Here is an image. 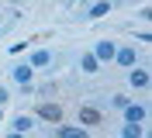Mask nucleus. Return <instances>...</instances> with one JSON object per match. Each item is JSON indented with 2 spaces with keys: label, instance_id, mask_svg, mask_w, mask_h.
I'll use <instances>...</instances> for the list:
<instances>
[{
  "label": "nucleus",
  "instance_id": "18",
  "mask_svg": "<svg viewBox=\"0 0 152 138\" xmlns=\"http://www.w3.org/2000/svg\"><path fill=\"white\" fill-rule=\"evenodd\" d=\"M0 121H4V110H0Z\"/></svg>",
  "mask_w": 152,
  "mask_h": 138
},
{
  "label": "nucleus",
  "instance_id": "8",
  "mask_svg": "<svg viewBox=\"0 0 152 138\" xmlns=\"http://www.w3.org/2000/svg\"><path fill=\"white\" fill-rule=\"evenodd\" d=\"M28 66H31V69H45V66H52V52H48V48H35L31 59H28Z\"/></svg>",
  "mask_w": 152,
  "mask_h": 138
},
{
  "label": "nucleus",
  "instance_id": "17",
  "mask_svg": "<svg viewBox=\"0 0 152 138\" xmlns=\"http://www.w3.org/2000/svg\"><path fill=\"white\" fill-rule=\"evenodd\" d=\"M80 4H90V0H80Z\"/></svg>",
  "mask_w": 152,
  "mask_h": 138
},
{
  "label": "nucleus",
  "instance_id": "10",
  "mask_svg": "<svg viewBox=\"0 0 152 138\" xmlns=\"http://www.w3.org/2000/svg\"><path fill=\"white\" fill-rule=\"evenodd\" d=\"M10 128H14V131H21V135H31V128H35V118H31V114H18Z\"/></svg>",
  "mask_w": 152,
  "mask_h": 138
},
{
  "label": "nucleus",
  "instance_id": "7",
  "mask_svg": "<svg viewBox=\"0 0 152 138\" xmlns=\"http://www.w3.org/2000/svg\"><path fill=\"white\" fill-rule=\"evenodd\" d=\"M56 135L59 138H90V131H86L83 124H80V128H76V124H56Z\"/></svg>",
  "mask_w": 152,
  "mask_h": 138
},
{
  "label": "nucleus",
  "instance_id": "20",
  "mask_svg": "<svg viewBox=\"0 0 152 138\" xmlns=\"http://www.w3.org/2000/svg\"><path fill=\"white\" fill-rule=\"evenodd\" d=\"M56 138H59V135H56Z\"/></svg>",
  "mask_w": 152,
  "mask_h": 138
},
{
  "label": "nucleus",
  "instance_id": "5",
  "mask_svg": "<svg viewBox=\"0 0 152 138\" xmlns=\"http://www.w3.org/2000/svg\"><path fill=\"white\" fill-rule=\"evenodd\" d=\"M31 76H35V69H31L28 62H18V66H10V80L18 83V86H28Z\"/></svg>",
  "mask_w": 152,
  "mask_h": 138
},
{
  "label": "nucleus",
  "instance_id": "4",
  "mask_svg": "<svg viewBox=\"0 0 152 138\" xmlns=\"http://www.w3.org/2000/svg\"><path fill=\"white\" fill-rule=\"evenodd\" d=\"M121 114H124V121H132V124H142V121L149 118V110H145L142 104H132V100L121 107Z\"/></svg>",
  "mask_w": 152,
  "mask_h": 138
},
{
  "label": "nucleus",
  "instance_id": "2",
  "mask_svg": "<svg viewBox=\"0 0 152 138\" xmlns=\"http://www.w3.org/2000/svg\"><path fill=\"white\" fill-rule=\"evenodd\" d=\"M114 10V0H94V4H86V10L80 14V18H86V21H97V18H107Z\"/></svg>",
  "mask_w": 152,
  "mask_h": 138
},
{
  "label": "nucleus",
  "instance_id": "14",
  "mask_svg": "<svg viewBox=\"0 0 152 138\" xmlns=\"http://www.w3.org/2000/svg\"><path fill=\"white\" fill-rule=\"evenodd\" d=\"M128 100H132V97H124V93H114V97H111V107H114V110H121Z\"/></svg>",
  "mask_w": 152,
  "mask_h": 138
},
{
  "label": "nucleus",
  "instance_id": "19",
  "mask_svg": "<svg viewBox=\"0 0 152 138\" xmlns=\"http://www.w3.org/2000/svg\"><path fill=\"white\" fill-rule=\"evenodd\" d=\"M62 4H69V0H62Z\"/></svg>",
  "mask_w": 152,
  "mask_h": 138
},
{
  "label": "nucleus",
  "instance_id": "15",
  "mask_svg": "<svg viewBox=\"0 0 152 138\" xmlns=\"http://www.w3.org/2000/svg\"><path fill=\"white\" fill-rule=\"evenodd\" d=\"M7 100H10V90H7V86H0V107H4Z\"/></svg>",
  "mask_w": 152,
  "mask_h": 138
},
{
  "label": "nucleus",
  "instance_id": "9",
  "mask_svg": "<svg viewBox=\"0 0 152 138\" xmlns=\"http://www.w3.org/2000/svg\"><path fill=\"white\" fill-rule=\"evenodd\" d=\"M104 121V114H100V107H80V124H100Z\"/></svg>",
  "mask_w": 152,
  "mask_h": 138
},
{
  "label": "nucleus",
  "instance_id": "12",
  "mask_svg": "<svg viewBox=\"0 0 152 138\" xmlns=\"http://www.w3.org/2000/svg\"><path fill=\"white\" fill-rule=\"evenodd\" d=\"M80 69H83V73H97V69H100V62H97V55H94V52L80 55Z\"/></svg>",
  "mask_w": 152,
  "mask_h": 138
},
{
  "label": "nucleus",
  "instance_id": "11",
  "mask_svg": "<svg viewBox=\"0 0 152 138\" xmlns=\"http://www.w3.org/2000/svg\"><path fill=\"white\" fill-rule=\"evenodd\" d=\"M128 83H132L135 90H145L149 86V69H132L128 73Z\"/></svg>",
  "mask_w": 152,
  "mask_h": 138
},
{
  "label": "nucleus",
  "instance_id": "6",
  "mask_svg": "<svg viewBox=\"0 0 152 138\" xmlns=\"http://www.w3.org/2000/svg\"><path fill=\"white\" fill-rule=\"evenodd\" d=\"M114 62L124 66V69H132V66L138 62V52H135V45H121L118 52H114Z\"/></svg>",
  "mask_w": 152,
  "mask_h": 138
},
{
  "label": "nucleus",
  "instance_id": "1",
  "mask_svg": "<svg viewBox=\"0 0 152 138\" xmlns=\"http://www.w3.org/2000/svg\"><path fill=\"white\" fill-rule=\"evenodd\" d=\"M35 118H38V121H52V124H59V121H62V107H59L56 100H42V104H38V110H35Z\"/></svg>",
  "mask_w": 152,
  "mask_h": 138
},
{
  "label": "nucleus",
  "instance_id": "3",
  "mask_svg": "<svg viewBox=\"0 0 152 138\" xmlns=\"http://www.w3.org/2000/svg\"><path fill=\"white\" fill-rule=\"evenodd\" d=\"M114 52H118V45H114L111 38H100V42L94 45V55H97V62H100V66H104V62H111V59H114Z\"/></svg>",
  "mask_w": 152,
  "mask_h": 138
},
{
  "label": "nucleus",
  "instance_id": "16",
  "mask_svg": "<svg viewBox=\"0 0 152 138\" xmlns=\"http://www.w3.org/2000/svg\"><path fill=\"white\" fill-rule=\"evenodd\" d=\"M7 138H24V135H21V131H10V135H7Z\"/></svg>",
  "mask_w": 152,
  "mask_h": 138
},
{
  "label": "nucleus",
  "instance_id": "13",
  "mask_svg": "<svg viewBox=\"0 0 152 138\" xmlns=\"http://www.w3.org/2000/svg\"><path fill=\"white\" fill-rule=\"evenodd\" d=\"M145 128L142 124H132V121H124V128H121V138H142Z\"/></svg>",
  "mask_w": 152,
  "mask_h": 138
}]
</instances>
